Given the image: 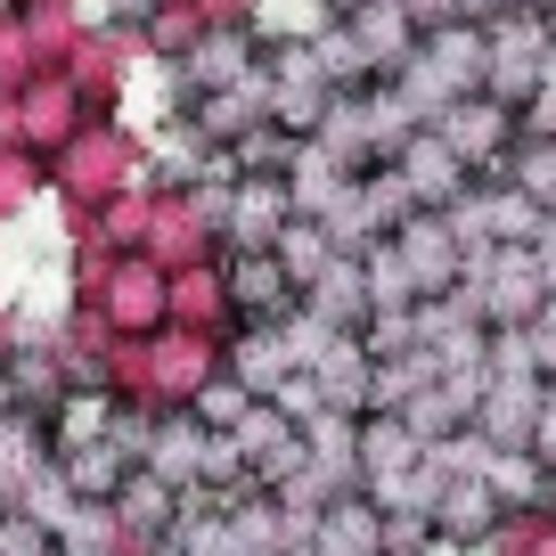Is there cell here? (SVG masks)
<instances>
[{
	"instance_id": "obj_11",
	"label": "cell",
	"mask_w": 556,
	"mask_h": 556,
	"mask_svg": "<svg viewBox=\"0 0 556 556\" xmlns=\"http://www.w3.org/2000/svg\"><path fill=\"white\" fill-rule=\"evenodd\" d=\"M238 409H245L238 384H213V393H205V417H238Z\"/></svg>"
},
{
	"instance_id": "obj_3",
	"label": "cell",
	"mask_w": 556,
	"mask_h": 556,
	"mask_svg": "<svg viewBox=\"0 0 556 556\" xmlns=\"http://www.w3.org/2000/svg\"><path fill=\"white\" fill-rule=\"evenodd\" d=\"M401 270H409L417 287H442V278L458 270V245L442 238L434 222H409V229H401Z\"/></svg>"
},
{
	"instance_id": "obj_4",
	"label": "cell",
	"mask_w": 556,
	"mask_h": 556,
	"mask_svg": "<svg viewBox=\"0 0 556 556\" xmlns=\"http://www.w3.org/2000/svg\"><path fill=\"white\" fill-rule=\"evenodd\" d=\"M245 66H254V58H245V41H238V34H213L205 50L189 58V83H197V90H238Z\"/></svg>"
},
{
	"instance_id": "obj_8",
	"label": "cell",
	"mask_w": 556,
	"mask_h": 556,
	"mask_svg": "<svg viewBox=\"0 0 556 556\" xmlns=\"http://www.w3.org/2000/svg\"><path fill=\"white\" fill-rule=\"evenodd\" d=\"M287 205H295V197H278V189H245L238 205H229V222H238L245 238H270V229L287 222Z\"/></svg>"
},
{
	"instance_id": "obj_12",
	"label": "cell",
	"mask_w": 556,
	"mask_h": 556,
	"mask_svg": "<svg viewBox=\"0 0 556 556\" xmlns=\"http://www.w3.org/2000/svg\"><path fill=\"white\" fill-rule=\"evenodd\" d=\"M532 442H540V451L556 458V401H540V426H532Z\"/></svg>"
},
{
	"instance_id": "obj_5",
	"label": "cell",
	"mask_w": 556,
	"mask_h": 556,
	"mask_svg": "<svg viewBox=\"0 0 556 556\" xmlns=\"http://www.w3.org/2000/svg\"><path fill=\"white\" fill-rule=\"evenodd\" d=\"M197 467H205V434H197V426H164V434H156V467H148V475H164V483H189Z\"/></svg>"
},
{
	"instance_id": "obj_7",
	"label": "cell",
	"mask_w": 556,
	"mask_h": 556,
	"mask_svg": "<svg viewBox=\"0 0 556 556\" xmlns=\"http://www.w3.org/2000/svg\"><path fill=\"white\" fill-rule=\"evenodd\" d=\"M442 532H458V540L491 532V491H483V483H458L451 500H442Z\"/></svg>"
},
{
	"instance_id": "obj_6",
	"label": "cell",
	"mask_w": 556,
	"mask_h": 556,
	"mask_svg": "<svg viewBox=\"0 0 556 556\" xmlns=\"http://www.w3.org/2000/svg\"><path fill=\"white\" fill-rule=\"evenodd\" d=\"M328 548H336V556H377V548H384V523L368 516V507L344 500V507L328 516Z\"/></svg>"
},
{
	"instance_id": "obj_9",
	"label": "cell",
	"mask_w": 556,
	"mask_h": 556,
	"mask_svg": "<svg viewBox=\"0 0 556 556\" xmlns=\"http://www.w3.org/2000/svg\"><path fill=\"white\" fill-rule=\"evenodd\" d=\"M516 180H523V197H532V205H556V139H532V148H523Z\"/></svg>"
},
{
	"instance_id": "obj_1",
	"label": "cell",
	"mask_w": 556,
	"mask_h": 556,
	"mask_svg": "<svg viewBox=\"0 0 556 556\" xmlns=\"http://www.w3.org/2000/svg\"><path fill=\"white\" fill-rule=\"evenodd\" d=\"M401 189L417 205H458L467 197V156H458L451 131H409L401 139Z\"/></svg>"
},
{
	"instance_id": "obj_2",
	"label": "cell",
	"mask_w": 556,
	"mask_h": 556,
	"mask_svg": "<svg viewBox=\"0 0 556 556\" xmlns=\"http://www.w3.org/2000/svg\"><path fill=\"white\" fill-rule=\"evenodd\" d=\"M229 287H238V303H254V319L262 328H278V303L295 295V278H287V262H270V254H254V262H238V270H229Z\"/></svg>"
},
{
	"instance_id": "obj_10",
	"label": "cell",
	"mask_w": 556,
	"mask_h": 556,
	"mask_svg": "<svg viewBox=\"0 0 556 556\" xmlns=\"http://www.w3.org/2000/svg\"><path fill=\"white\" fill-rule=\"evenodd\" d=\"M287 278H312V270H328V229H312V222H295L287 229Z\"/></svg>"
}]
</instances>
